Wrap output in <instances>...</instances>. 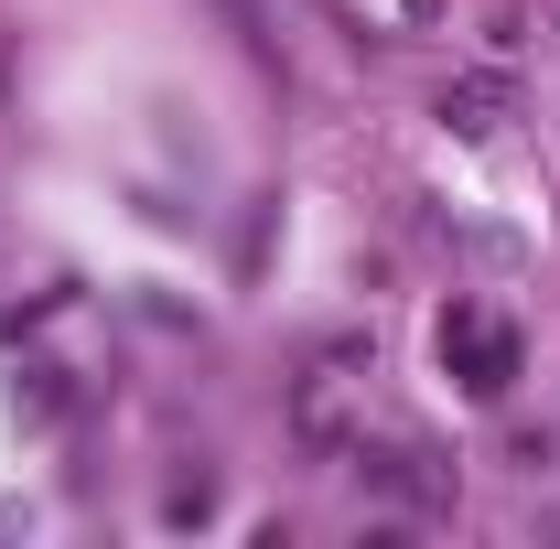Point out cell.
Segmentation results:
<instances>
[{
	"label": "cell",
	"instance_id": "cell-1",
	"mask_svg": "<svg viewBox=\"0 0 560 549\" xmlns=\"http://www.w3.org/2000/svg\"><path fill=\"white\" fill-rule=\"evenodd\" d=\"M442 344H464V366H475L464 388H475V399H495V388H506V366H517V355H506V335H495L486 313H453V324H442Z\"/></svg>",
	"mask_w": 560,
	"mask_h": 549
}]
</instances>
